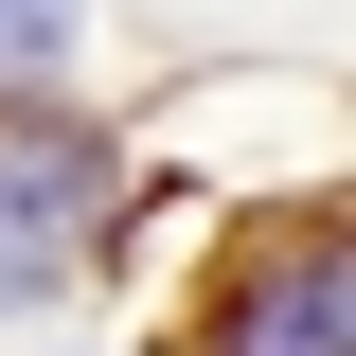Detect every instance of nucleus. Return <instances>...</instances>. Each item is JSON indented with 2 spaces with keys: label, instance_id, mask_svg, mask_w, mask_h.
I'll list each match as a JSON object with an SVG mask.
<instances>
[{
  "label": "nucleus",
  "instance_id": "7ed1b4c3",
  "mask_svg": "<svg viewBox=\"0 0 356 356\" xmlns=\"http://www.w3.org/2000/svg\"><path fill=\"white\" fill-rule=\"evenodd\" d=\"M72 36V0H0V54H54Z\"/></svg>",
  "mask_w": 356,
  "mask_h": 356
},
{
  "label": "nucleus",
  "instance_id": "f257e3e1",
  "mask_svg": "<svg viewBox=\"0 0 356 356\" xmlns=\"http://www.w3.org/2000/svg\"><path fill=\"white\" fill-rule=\"evenodd\" d=\"M125 196V161L89 125H0V250H54V232H89Z\"/></svg>",
  "mask_w": 356,
  "mask_h": 356
},
{
  "label": "nucleus",
  "instance_id": "f03ea898",
  "mask_svg": "<svg viewBox=\"0 0 356 356\" xmlns=\"http://www.w3.org/2000/svg\"><path fill=\"white\" fill-rule=\"evenodd\" d=\"M339 321H356V267L303 232V250H285L250 303H232V356H339Z\"/></svg>",
  "mask_w": 356,
  "mask_h": 356
},
{
  "label": "nucleus",
  "instance_id": "20e7f679",
  "mask_svg": "<svg viewBox=\"0 0 356 356\" xmlns=\"http://www.w3.org/2000/svg\"><path fill=\"white\" fill-rule=\"evenodd\" d=\"M54 267L72 250H0V303H54Z\"/></svg>",
  "mask_w": 356,
  "mask_h": 356
}]
</instances>
